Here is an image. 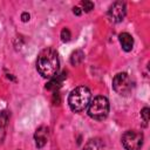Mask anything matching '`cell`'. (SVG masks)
Returning a JSON list of instances; mask_svg holds the SVG:
<instances>
[{
  "label": "cell",
  "mask_w": 150,
  "mask_h": 150,
  "mask_svg": "<svg viewBox=\"0 0 150 150\" xmlns=\"http://www.w3.org/2000/svg\"><path fill=\"white\" fill-rule=\"evenodd\" d=\"M60 61L59 55L53 48H45L40 52L36 60V69L45 79H52L59 71Z\"/></svg>",
  "instance_id": "obj_1"
},
{
  "label": "cell",
  "mask_w": 150,
  "mask_h": 150,
  "mask_svg": "<svg viewBox=\"0 0 150 150\" xmlns=\"http://www.w3.org/2000/svg\"><path fill=\"white\" fill-rule=\"evenodd\" d=\"M90 100L91 93L89 88L86 86H79L70 91L68 96V104L73 111L81 112L89 105Z\"/></svg>",
  "instance_id": "obj_2"
},
{
  "label": "cell",
  "mask_w": 150,
  "mask_h": 150,
  "mask_svg": "<svg viewBox=\"0 0 150 150\" xmlns=\"http://www.w3.org/2000/svg\"><path fill=\"white\" fill-rule=\"evenodd\" d=\"M109 114V101L104 96H96L93 101H90L88 105V115L96 120L103 121L107 118Z\"/></svg>",
  "instance_id": "obj_3"
},
{
  "label": "cell",
  "mask_w": 150,
  "mask_h": 150,
  "mask_svg": "<svg viewBox=\"0 0 150 150\" xmlns=\"http://www.w3.org/2000/svg\"><path fill=\"white\" fill-rule=\"evenodd\" d=\"M112 89L121 96H128L132 91V81L127 73H118L112 79Z\"/></svg>",
  "instance_id": "obj_4"
},
{
  "label": "cell",
  "mask_w": 150,
  "mask_h": 150,
  "mask_svg": "<svg viewBox=\"0 0 150 150\" xmlns=\"http://www.w3.org/2000/svg\"><path fill=\"white\" fill-rule=\"evenodd\" d=\"M122 144L125 150H141L143 145V134L136 130H128L122 135Z\"/></svg>",
  "instance_id": "obj_5"
},
{
  "label": "cell",
  "mask_w": 150,
  "mask_h": 150,
  "mask_svg": "<svg viewBox=\"0 0 150 150\" xmlns=\"http://www.w3.org/2000/svg\"><path fill=\"white\" fill-rule=\"evenodd\" d=\"M127 14V6L123 1H115L108 9V18L111 22H121Z\"/></svg>",
  "instance_id": "obj_6"
},
{
  "label": "cell",
  "mask_w": 150,
  "mask_h": 150,
  "mask_svg": "<svg viewBox=\"0 0 150 150\" xmlns=\"http://www.w3.org/2000/svg\"><path fill=\"white\" fill-rule=\"evenodd\" d=\"M48 128L47 127H39L34 134L35 145L38 148H43L48 142Z\"/></svg>",
  "instance_id": "obj_7"
},
{
  "label": "cell",
  "mask_w": 150,
  "mask_h": 150,
  "mask_svg": "<svg viewBox=\"0 0 150 150\" xmlns=\"http://www.w3.org/2000/svg\"><path fill=\"white\" fill-rule=\"evenodd\" d=\"M67 77V71H62L61 74H56L55 76H53L49 82L46 84V89L52 90V91H57V89L62 86V82L66 80Z\"/></svg>",
  "instance_id": "obj_8"
},
{
  "label": "cell",
  "mask_w": 150,
  "mask_h": 150,
  "mask_svg": "<svg viewBox=\"0 0 150 150\" xmlns=\"http://www.w3.org/2000/svg\"><path fill=\"white\" fill-rule=\"evenodd\" d=\"M8 122H9V112L7 110L1 111L0 112V144L5 139L7 127H8Z\"/></svg>",
  "instance_id": "obj_9"
},
{
  "label": "cell",
  "mask_w": 150,
  "mask_h": 150,
  "mask_svg": "<svg viewBox=\"0 0 150 150\" xmlns=\"http://www.w3.org/2000/svg\"><path fill=\"white\" fill-rule=\"evenodd\" d=\"M118 40H120V43H121L123 50L130 52L132 49V47H134V39H132V36L129 33H127V32L121 33L118 35Z\"/></svg>",
  "instance_id": "obj_10"
},
{
  "label": "cell",
  "mask_w": 150,
  "mask_h": 150,
  "mask_svg": "<svg viewBox=\"0 0 150 150\" xmlns=\"http://www.w3.org/2000/svg\"><path fill=\"white\" fill-rule=\"evenodd\" d=\"M83 150H104V143L101 138L94 137V138H90L84 144Z\"/></svg>",
  "instance_id": "obj_11"
},
{
  "label": "cell",
  "mask_w": 150,
  "mask_h": 150,
  "mask_svg": "<svg viewBox=\"0 0 150 150\" xmlns=\"http://www.w3.org/2000/svg\"><path fill=\"white\" fill-rule=\"evenodd\" d=\"M83 59H84L83 52H82V50H75V52L71 54V56H70V62H71V64L77 66V64H80V63L83 61Z\"/></svg>",
  "instance_id": "obj_12"
},
{
  "label": "cell",
  "mask_w": 150,
  "mask_h": 150,
  "mask_svg": "<svg viewBox=\"0 0 150 150\" xmlns=\"http://www.w3.org/2000/svg\"><path fill=\"white\" fill-rule=\"evenodd\" d=\"M70 38H71V34H70L69 29H68V28H63V29L61 30V40H62L63 42H68V41L70 40Z\"/></svg>",
  "instance_id": "obj_13"
},
{
  "label": "cell",
  "mask_w": 150,
  "mask_h": 150,
  "mask_svg": "<svg viewBox=\"0 0 150 150\" xmlns=\"http://www.w3.org/2000/svg\"><path fill=\"white\" fill-rule=\"evenodd\" d=\"M149 114H150V110H149L148 107H145V108H143V109L141 110V117L143 118V122H144L145 125H146V123L149 122Z\"/></svg>",
  "instance_id": "obj_14"
},
{
  "label": "cell",
  "mask_w": 150,
  "mask_h": 150,
  "mask_svg": "<svg viewBox=\"0 0 150 150\" xmlns=\"http://www.w3.org/2000/svg\"><path fill=\"white\" fill-rule=\"evenodd\" d=\"M81 6H82V11H84V12H90L93 8H94V4L91 2V1H88V0H84V1H82L81 2Z\"/></svg>",
  "instance_id": "obj_15"
},
{
  "label": "cell",
  "mask_w": 150,
  "mask_h": 150,
  "mask_svg": "<svg viewBox=\"0 0 150 150\" xmlns=\"http://www.w3.org/2000/svg\"><path fill=\"white\" fill-rule=\"evenodd\" d=\"M29 18H30V15H29L27 12H25V13L21 14V20H22L23 22H27V21L29 20Z\"/></svg>",
  "instance_id": "obj_16"
},
{
  "label": "cell",
  "mask_w": 150,
  "mask_h": 150,
  "mask_svg": "<svg viewBox=\"0 0 150 150\" xmlns=\"http://www.w3.org/2000/svg\"><path fill=\"white\" fill-rule=\"evenodd\" d=\"M73 13H74L75 15H81L82 9H81L80 7H74V8H73Z\"/></svg>",
  "instance_id": "obj_17"
}]
</instances>
